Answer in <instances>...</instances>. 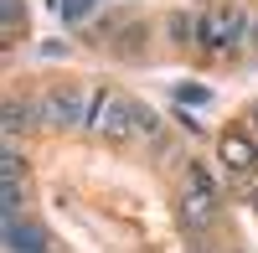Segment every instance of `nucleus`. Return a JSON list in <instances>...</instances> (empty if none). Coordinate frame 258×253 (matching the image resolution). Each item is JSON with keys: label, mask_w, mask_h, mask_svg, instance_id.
<instances>
[{"label": "nucleus", "mask_w": 258, "mask_h": 253, "mask_svg": "<svg viewBox=\"0 0 258 253\" xmlns=\"http://www.w3.org/2000/svg\"><path fill=\"white\" fill-rule=\"evenodd\" d=\"M88 114L93 98L83 93V83H52L36 98V124H52V130H78V124H88Z\"/></svg>", "instance_id": "nucleus-1"}, {"label": "nucleus", "mask_w": 258, "mask_h": 253, "mask_svg": "<svg viewBox=\"0 0 258 253\" xmlns=\"http://www.w3.org/2000/svg\"><path fill=\"white\" fill-rule=\"evenodd\" d=\"M0 130H6V140H16L21 130H36V98H6Z\"/></svg>", "instance_id": "nucleus-7"}, {"label": "nucleus", "mask_w": 258, "mask_h": 253, "mask_svg": "<svg viewBox=\"0 0 258 253\" xmlns=\"http://www.w3.org/2000/svg\"><path fill=\"white\" fill-rule=\"evenodd\" d=\"M176 222L186 227L191 238H197V233H207V227L217 222V197H212V192H197V186H186V192H181V202H176Z\"/></svg>", "instance_id": "nucleus-4"}, {"label": "nucleus", "mask_w": 258, "mask_h": 253, "mask_svg": "<svg viewBox=\"0 0 258 253\" xmlns=\"http://www.w3.org/2000/svg\"><path fill=\"white\" fill-rule=\"evenodd\" d=\"M186 186H197V192H212V197H217V176H212L202 160H197V165L186 171Z\"/></svg>", "instance_id": "nucleus-10"}, {"label": "nucleus", "mask_w": 258, "mask_h": 253, "mask_svg": "<svg viewBox=\"0 0 258 253\" xmlns=\"http://www.w3.org/2000/svg\"><path fill=\"white\" fill-rule=\"evenodd\" d=\"M135 130H140V135H160L165 124H160V114H150V109H140V103H135Z\"/></svg>", "instance_id": "nucleus-12"}, {"label": "nucleus", "mask_w": 258, "mask_h": 253, "mask_svg": "<svg viewBox=\"0 0 258 253\" xmlns=\"http://www.w3.org/2000/svg\"><path fill=\"white\" fill-rule=\"evenodd\" d=\"M165 41L170 47H197L202 41V11H170L165 16Z\"/></svg>", "instance_id": "nucleus-6"}, {"label": "nucleus", "mask_w": 258, "mask_h": 253, "mask_svg": "<svg viewBox=\"0 0 258 253\" xmlns=\"http://www.w3.org/2000/svg\"><path fill=\"white\" fill-rule=\"evenodd\" d=\"M88 130L103 140H129L135 135V103L114 88H93V114H88Z\"/></svg>", "instance_id": "nucleus-3"}, {"label": "nucleus", "mask_w": 258, "mask_h": 253, "mask_svg": "<svg viewBox=\"0 0 258 253\" xmlns=\"http://www.w3.org/2000/svg\"><path fill=\"white\" fill-rule=\"evenodd\" d=\"M248 41H253V52H258V16H253V31H248Z\"/></svg>", "instance_id": "nucleus-15"}, {"label": "nucleus", "mask_w": 258, "mask_h": 253, "mask_svg": "<svg viewBox=\"0 0 258 253\" xmlns=\"http://www.w3.org/2000/svg\"><path fill=\"white\" fill-rule=\"evenodd\" d=\"M21 207H26V186L6 181V217H21Z\"/></svg>", "instance_id": "nucleus-11"}, {"label": "nucleus", "mask_w": 258, "mask_h": 253, "mask_svg": "<svg viewBox=\"0 0 258 253\" xmlns=\"http://www.w3.org/2000/svg\"><path fill=\"white\" fill-rule=\"evenodd\" d=\"M0 176H6V181H21V176H26V155H21L16 145H6V155H0Z\"/></svg>", "instance_id": "nucleus-9"}, {"label": "nucleus", "mask_w": 258, "mask_h": 253, "mask_svg": "<svg viewBox=\"0 0 258 253\" xmlns=\"http://www.w3.org/2000/svg\"><path fill=\"white\" fill-rule=\"evenodd\" d=\"M21 21H26V6H21V0H6V36L21 31Z\"/></svg>", "instance_id": "nucleus-13"}, {"label": "nucleus", "mask_w": 258, "mask_h": 253, "mask_svg": "<svg viewBox=\"0 0 258 253\" xmlns=\"http://www.w3.org/2000/svg\"><path fill=\"white\" fill-rule=\"evenodd\" d=\"M253 31V16L238 6V0H222V6L202 11V47L207 52H227V47H243Z\"/></svg>", "instance_id": "nucleus-2"}, {"label": "nucleus", "mask_w": 258, "mask_h": 253, "mask_svg": "<svg viewBox=\"0 0 258 253\" xmlns=\"http://www.w3.org/2000/svg\"><path fill=\"white\" fill-rule=\"evenodd\" d=\"M6 243L16 253H47V238H41V227L21 222V217H6Z\"/></svg>", "instance_id": "nucleus-8"}, {"label": "nucleus", "mask_w": 258, "mask_h": 253, "mask_svg": "<svg viewBox=\"0 0 258 253\" xmlns=\"http://www.w3.org/2000/svg\"><path fill=\"white\" fill-rule=\"evenodd\" d=\"M88 6H93V0H62V16H68V21H83Z\"/></svg>", "instance_id": "nucleus-14"}, {"label": "nucleus", "mask_w": 258, "mask_h": 253, "mask_svg": "<svg viewBox=\"0 0 258 253\" xmlns=\"http://www.w3.org/2000/svg\"><path fill=\"white\" fill-rule=\"evenodd\" d=\"M217 160L227 165L232 176H248V171H258V145H253L243 130H227V135L217 140Z\"/></svg>", "instance_id": "nucleus-5"}, {"label": "nucleus", "mask_w": 258, "mask_h": 253, "mask_svg": "<svg viewBox=\"0 0 258 253\" xmlns=\"http://www.w3.org/2000/svg\"><path fill=\"white\" fill-rule=\"evenodd\" d=\"M253 124H258V109H253Z\"/></svg>", "instance_id": "nucleus-16"}]
</instances>
